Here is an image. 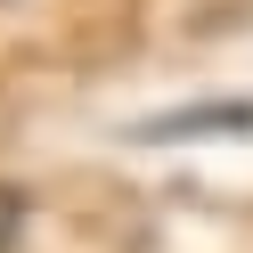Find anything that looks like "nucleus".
<instances>
[{
    "label": "nucleus",
    "instance_id": "2",
    "mask_svg": "<svg viewBox=\"0 0 253 253\" xmlns=\"http://www.w3.org/2000/svg\"><path fill=\"white\" fill-rule=\"evenodd\" d=\"M8 229H17V196H0V245H8Z\"/></svg>",
    "mask_w": 253,
    "mask_h": 253
},
{
    "label": "nucleus",
    "instance_id": "1",
    "mask_svg": "<svg viewBox=\"0 0 253 253\" xmlns=\"http://www.w3.org/2000/svg\"><path fill=\"white\" fill-rule=\"evenodd\" d=\"M253 131V98H212V106H180V115H147L131 139L164 147V139H245Z\"/></svg>",
    "mask_w": 253,
    "mask_h": 253
}]
</instances>
